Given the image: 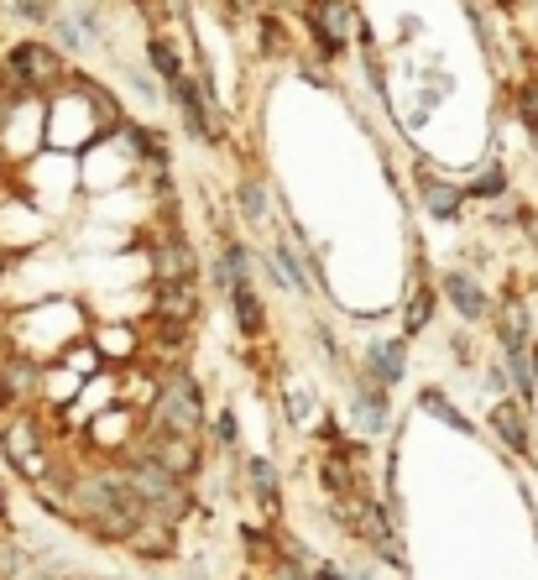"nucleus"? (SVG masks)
<instances>
[{
    "instance_id": "obj_1",
    "label": "nucleus",
    "mask_w": 538,
    "mask_h": 580,
    "mask_svg": "<svg viewBox=\"0 0 538 580\" xmlns=\"http://www.w3.org/2000/svg\"><path fill=\"white\" fill-rule=\"evenodd\" d=\"M157 419L168 424V434H194L199 424V387L189 377H173L157 398Z\"/></svg>"
},
{
    "instance_id": "obj_2",
    "label": "nucleus",
    "mask_w": 538,
    "mask_h": 580,
    "mask_svg": "<svg viewBox=\"0 0 538 580\" xmlns=\"http://www.w3.org/2000/svg\"><path fill=\"white\" fill-rule=\"evenodd\" d=\"M11 79L32 84V89H48V84H58V58L42 48V42H21L11 53Z\"/></svg>"
},
{
    "instance_id": "obj_3",
    "label": "nucleus",
    "mask_w": 538,
    "mask_h": 580,
    "mask_svg": "<svg viewBox=\"0 0 538 580\" xmlns=\"http://www.w3.org/2000/svg\"><path fill=\"white\" fill-rule=\"evenodd\" d=\"M350 27H356V16H350L345 0H319V11H314V42L324 53H340L345 48V37Z\"/></svg>"
},
{
    "instance_id": "obj_4",
    "label": "nucleus",
    "mask_w": 538,
    "mask_h": 580,
    "mask_svg": "<svg viewBox=\"0 0 538 580\" xmlns=\"http://www.w3.org/2000/svg\"><path fill=\"white\" fill-rule=\"evenodd\" d=\"M136 492H142V497H162V507H168V513H178V507H183L178 481H173L168 471H162L157 460H147V466H136Z\"/></svg>"
},
{
    "instance_id": "obj_5",
    "label": "nucleus",
    "mask_w": 538,
    "mask_h": 580,
    "mask_svg": "<svg viewBox=\"0 0 538 580\" xmlns=\"http://www.w3.org/2000/svg\"><path fill=\"white\" fill-rule=\"evenodd\" d=\"M194 434H168L157 445V466L168 471V476H183V471H194Z\"/></svg>"
},
{
    "instance_id": "obj_6",
    "label": "nucleus",
    "mask_w": 538,
    "mask_h": 580,
    "mask_svg": "<svg viewBox=\"0 0 538 580\" xmlns=\"http://www.w3.org/2000/svg\"><path fill=\"white\" fill-rule=\"evenodd\" d=\"M173 95H178V105H183V115H189V131H199V136H215V121H209V110H204V95L194 89V79H173Z\"/></svg>"
},
{
    "instance_id": "obj_7",
    "label": "nucleus",
    "mask_w": 538,
    "mask_h": 580,
    "mask_svg": "<svg viewBox=\"0 0 538 580\" xmlns=\"http://www.w3.org/2000/svg\"><path fill=\"white\" fill-rule=\"evenodd\" d=\"M444 293H450V304H455L465 319H481V314H486V298H481V288H476L465 272H450V277H444Z\"/></svg>"
},
{
    "instance_id": "obj_8",
    "label": "nucleus",
    "mask_w": 538,
    "mask_h": 580,
    "mask_svg": "<svg viewBox=\"0 0 538 580\" xmlns=\"http://www.w3.org/2000/svg\"><path fill=\"white\" fill-rule=\"evenodd\" d=\"M418 183H424V199H429V215L450 220L460 215V189H450V183H439L434 173H418Z\"/></svg>"
},
{
    "instance_id": "obj_9",
    "label": "nucleus",
    "mask_w": 538,
    "mask_h": 580,
    "mask_svg": "<svg viewBox=\"0 0 538 580\" xmlns=\"http://www.w3.org/2000/svg\"><path fill=\"white\" fill-rule=\"evenodd\" d=\"M491 424H497V434L507 439L518 455H528V424H523V413L512 408V403H497V413H491Z\"/></svg>"
},
{
    "instance_id": "obj_10",
    "label": "nucleus",
    "mask_w": 538,
    "mask_h": 580,
    "mask_svg": "<svg viewBox=\"0 0 538 580\" xmlns=\"http://www.w3.org/2000/svg\"><path fill=\"white\" fill-rule=\"evenodd\" d=\"M230 304H236V319H241L246 335H262V304H256V293H251L246 283L230 288Z\"/></svg>"
},
{
    "instance_id": "obj_11",
    "label": "nucleus",
    "mask_w": 538,
    "mask_h": 580,
    "mask_svg": "<svg viewBox=\"0 0 538 580\" xmlns=\"http://www.w3.org/2000/svg\"><path fill=\"white\" fill-rule=\"evenodd\" d=\"M189 272H194V262H189V251H183L178 241L157 251V277H168V283H183Z\"/></svg>"
},
{
    "instance_id": "obj_12",
    "label": "nucleus",
    "mask_w": 538,
    "mask_h": 580,
    "mask_svg": "<svg viewBox=\"0 0 538 580\" xmlns=\"http://www.w3.org/2000/svg\"><path fill=\"white\" fill-rule=\"evenodd\" d=\"M157 309H162V314H173V319H189V314H194V293H189V283H168V288H162V298H157Z\"/></svg>"
},
{
    "instance_id": "obj_13",
    "label": "nucleus",
    "mask_w": 538,
    "mask_h": 580,
    "mask_svg": "<svg viewBox=\"0 0 538 580\" xmlns=\"http://www.w3.org/2000/svg\"><path fill=\"white\" fill-rule=\"evenodd\" d=\"M371 366L382 382H397L403 377V345H371Z\"/></svg>"
},
{
    "instance_id": "obj_14",
    "label": "nucleus",
    "mask_w": 538,
    "mask_h": 580,
    "mask_svg": "<svg viewBox=\"0 0 538 580\" xmlns=\"http://www.w3.org/2000/svg\"><path fill=\"white\" fill-rule=\"evenodd\" d=\"M429 309H434V293H429V288H418V293H413V304H408V324H403V330L418 335V330L429 324Z\"/></svg>"
},
{
    "instance_id": "obj_15",
    "label": "nucleus",
    "mask_w": 538,
    "mask_h": 580,
    "mask_svg": "<svg viewBox=\"0 0 538 580\" xmlns=\"http://www.w3.org/2000/svg\"><path fill=\"white\" fill-rule=\"evenodd\" d=\"M147 58H152V68H157L162 79H178V58H173V48H168L162 37H152V42H147Z\"/></svg>"
},
{
    "instance_id": "obj_16",
    "label": "nucleus",
    "mask_w": 538,
    "mask_h": 580,
    "mask_svg": "<svg viewBox=\"0 0 538 580\" xmlns=\"http://www.w3.org/2000/svg\"><path fill=\"white\" fill-rule=\"evenodd\" d=\"M251 476H256V492H262V502H267V507H277V476H272L267 460H256Z\"/></svg>"
},
{
    "instance_id": "obj_17",
    "label": "nucleus",
    "mask_w": 538,
    "mask_h": 580,
    "mask_svg": "<svg viewBox=\"0 0 538 580\" xmlns=\"http://www.w3.org/2000/svg\"><path fill=\"white\" fill-rule=\"evenodd\" d=\"M241 204H246V220H262L267 215V194L256 183H241Z\"/></svg>"
},
{
    "instance_id": "obj_18",
    "label": "nucleus",
    "mask_w": 538,
    "mask_h": 580,
    "mask_svg": "<svg viewBox=\"0 0 538 580\" xmlns=\"http://www.w3.org/2000/svg\"><path fill=\"white\" fill-rule=\"evenodd\" d=\"M424 408H434V413H439V419H444V424H455V429H465V434H471V424H465V419H460V413H455L450 403H444V398H439V392H424Z\"/></svg>"
},
{
    "instance_id": "obj_19",
    "label": "nucleus",
    "mask_w": 538,
    "mask_h": 580,
    "mask_svg": "<svg viewBox=\"0 0 538 580\" xmlns=\"http://www.w3.org/2000/svg\"><path fill=\"white\" fill-rule=\"evenodd\" d=\"M518 110H523V121L538 131V79H528V84H523V95H518Z\"/></svg>"
},
{
    "instance_id": "obj_20",
    "label": "nucleus",
    "mask_w": 538,
    "mask_h": 580,
    "mask_svg": "<svg viewBox=\"0 0 538 580\" xmlns=\"http://www.w3.org/2000/svg\"><path fill=\"white\" fill-rule=\"evenodd\" d=\"M324 481H330L335 492H345V486H350V471H345V460H340V455L324 460Z\"/></svg>"
},
{
    "instance_id": "obj_21",
    "label": "nucleus",
    "mask_w": 538,
    "mask_h": 580,
    "mask_svg": "<svg viewBox=\"0 0 538 580\" xmlns=\"http://www.w3.org/2000/svg\"><path fill=\"white\" fill-rule=\"evenodd\" d=\"M225 277H246V246H225Z\"/></svg>"
},
{
    "instance_id": "obj_22",
    "label": "nucleus",
    "mask_w": 538,
    "mask_h": 580,
    "mask_svg": "<svg viewBox=\"0 0 538 580\" xmlns=\"http://www.w3.org/2000/svg\"><path fill=\"white\" fill-rule=\"evenodd\" d=\"M502 183H507V178H502V173H497V168H491V173H481V178H476V183H471V189H476V194H481V199H486V194H502Z\"/></svg>"
},
{
    "instance_id": "obj_23",
    "label": "nucleus",
    "mask_w": 538,
    "mask_h": 580,
    "mask_svg": "<svg viewBox=\"0 0 538 580\" xmlns=\"http://www.w3.org/2000/svg\"><path fill=\"white\" fill-rule=\"evenodd\" d=\"M16 11H21V16H37V21H42V16H53V0H16Z\"/></svg>"
},
{
    "instance_id": "obj_24",
    "label": "nucleus",
    "mask_w": 538,
    "mask_h": 580,
    "mask_svg": "<svg viewBox=\"0 0 538 580\" xmlns=\"http://www.w3.org/2000/svg\"><path fill=\"white\" fill-rule=\"evenodd\" d=\"M262 48H267V53L283 48V27H277V21H267V27H262Z\"/></svg>"
},
{
    "instance_id": "obj_25",
    "label": "nucleus",
    "mask_w": 538,
    "mask_h": 580,
    "mask_svg": "<svg viewBox=\"0 0 538 580\" xmlns=\"http://www.w3.org/2000/svg\"><path fill=\"white\" fill-rule=\"evenodd\" d=\"M319 580H340V575H335V570H330V565H324V570H319Z\"/></svg>"
},
{
    "instance_id": "obj_26",
    "label": "nucleus",
    "mask_w": 538,
    "mask_h": 580,
    "mask_svg": "<svg viewBox=\"0 0 538 580\" xmlns=\"http://www.w3.org/2000/svg\"><path fill=\"white\" fill-rule=\"evenodd\" d=\"M0 513H6V497H0Z\"/></svg>"
},
{
    "instance_id": "obj_27",
    "label": "nucleus",
    "mask_w": 538,
    "mask_h": 580,
    "mask_svg": "<svg viewBox=\"0 0 538 580\" xmlns=\"http://www.w3.org/2000/svg\"><path fill=\"white\" fill-rule=\"evenodd\" d=\"M272 6H288V0H272Z\"/></svg>"
},
{
    "instance_id": "obj_28",
    "label": "nucleus",
    "mask_w": 538,
    "mask_h": 580,
    "mask_svg": "<svg viewBox=\"0 0 538 580\" xmlns=\"http://www.w3.org/2000/svg\"><path fill=\"white\" fill-rule=\"evenodd\" d=\"M283 580H288V575H283Z\"/></svg>"
},
{
    "instance_id": "obj_29",
    "label": "nucleus",
    "mask_w": 538,
    "mask_h": 580,
    "mask_svg": "<svg viewBox=\"0 0 538 580\" xmlns=\"http://www.w3.org/2000/svg\"><path fill=\"white\" fill-rule=\"evenodd\" d=\"M533 136H538V131H533Z\"/></svg>"
}]
</instances>
